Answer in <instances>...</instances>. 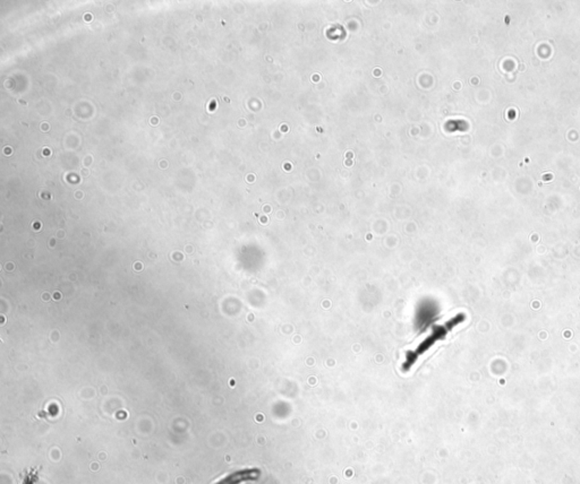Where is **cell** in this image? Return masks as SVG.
I'll return each instance as SVG.
<instances>
[{"label":"cell","instance_id":"2","mask_svg":"<svg viewBox=\"0 0 580 484\" xmlns=\"http://www.w3.org/2000/svg\"><path fill=\"white\" fill-rule=\"evenodd\" d=\"M38 480V470H31L26 475L24 476L22 484H34Z\"/></svg>","mask_w":580,"mask_h":484},{"label":"cell","instance_id":"1","mask_svg":"<svg viewBox=\"0 0 580 484\" xmlns=\"http://www.w3.org/2000/svg\"><path fill=\"white\" fill-rule=\"evenodd\" d=\"M261 472L257 468H244V470H236L232 473L227 474L226 476L218 480L214 484H247L253 483L260 479Z\"/></svg>","mask_w":580,"mask_h":484}]
</instances>
